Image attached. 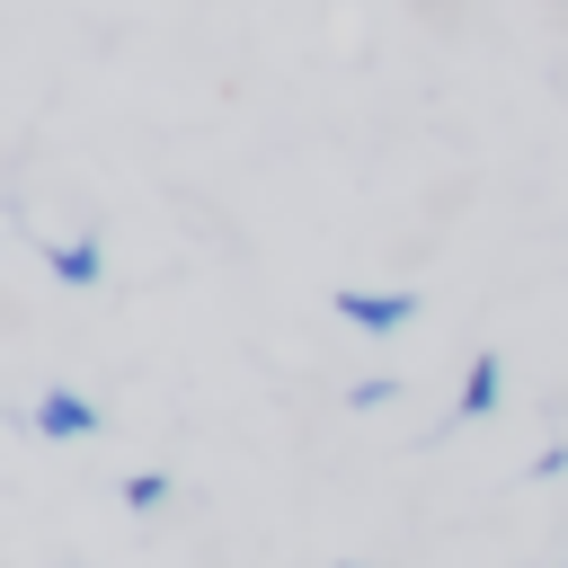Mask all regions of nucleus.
<instances>
[{
  "instance_id": "2",
  "label": "nucleus",
  "mask_w": 568,
  "mask_h": 568,
  "mask_svg": "<svg viewBox=\"0 0 568 568\" xmlns=\"http://www.w3.org/2000/svg\"><path fill=\"white\" fill-rule=\"evenodd\" d=\"M98 426H106V417H98V399H89V390H71V382L36 390V435L71 444V435H98Z\"/></svg>"
},
{
  "instance_id": "3",
  "label": "nucleus",
  "mask_w": 568,
  "mask_h": 568,
  "mask_svg": "<svg viewBox=\"0 0 568 568\" xmlns=\"http://www.w3.org/2000/svg\"><path fill=\"white\" fill-rule=\"evenodd\" d=\"M497 399H506V364H497V346H479V355L462 364V390H453V417L470 426V417H488Z\"/></svg>"
},
{
  "instance_id": "1",
  "label": "nucleus",
  "mask_w": 568,
  "mask_h": 568,
  "mask_svg": "<svg viewBox=\"0 0 568 568\" xmlns=\"http://www.w3.org/2000/svg\"><path fill=\"white\" fill-rule=\"evenodd\" d=\"M328 311H337L346 328H364V337H399V328L417 320V284H337Z\"/></svg>"
},
{
  "instance_id": "6",
  "label": "nucleus",
  "mask_w": 568,
  "mask_h": 568,
  "mask_svg": "<svg viewBox=\"0 0 568 568\" xmlns=\"http://www.w3.org/2000/svg\"><path fill=\"white\" fill-rule=\"evenodd\" d=\"M390 399H399V382H390V373H373V382H355V408H390Z\"/></svg>"
},
{
  "instance_id": "4",
  "label": "nucleus",
  "mask_w": 568,
  "mask_h": 568,
  "mask_svg": "<svg viewBox=\"0 0 568 568\" xmlns=\"http://www.w3.org/2000/svg\"><path fill=\"white\" fill-rule=\"evenodd\" d=\"M44 266H53L62 284H80V293H89V284H106V248H98L89 231H80V240H44Z\"/></svg>"
},
{
  "instance_id": "5",
  "label": "nucleus",
  "mask_w": 568,
  "mask_h": 568,
  "mask_svg": "<svg viewBox=\"0 0 568 568\" xmlns=\"http://www.w3.org/2000/svg\"><path fill=\"white\" fill-rule=\"evenodd\" d=\"M124 506H133V515H160V506H169V470H133V479H124Z\"/></svg>"
}]
</instances>
